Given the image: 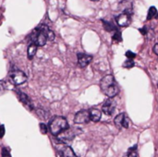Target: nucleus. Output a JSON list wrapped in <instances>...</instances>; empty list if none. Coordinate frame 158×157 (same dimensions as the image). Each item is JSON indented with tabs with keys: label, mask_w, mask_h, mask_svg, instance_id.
Returning <instances> with one entry per match:
<instances>
[{
	"label": "nucleus",
	"mask_w": 158,
	"mask_h": 157,
	"mask_svg": "<svg viewBox=\"0 0 158 157\" xmlns=\"http://www.w3.org/2000/svg\"><path fill=\"white\" fill-rule=\"evenodd\" d=\"M30 38L31 43L35 44L37 46H44L47 40L53 41L55 39V34L46 25H40L33 31Z\"/></svg>",
	"instance_id": "nucleus-1"
},
{
	"label": "nucleus",
	"mask_w": 158,
	"mask_h": 157,
	"mask_svg": "<svg viewBox=\"0 0 158 157\" xmlns=\"http://www.w3.org/2000/svg\"><path fill=\"white\" fill-rule=\"evenodd\" d=\"M68 128V121L63 116H55L49 123V130L54 136H58L60 133H62Z\"/></svg>",
	"instance_id": "nucleus-2"
},
{
	"label": "nucleus",
	"mask_w": 158,
	"mask_h": 157,
	"mask_svg": "<svg viewBox=\"0 0 158 157\" xmlns=\"http://www.w3.org/2000/svg\"><path fill=\"white\" fill-rule=\"evenodd\" d=\"M76 135H78V130L76 128H68L57 136V140L58 142L66 143L72 140Z\"/></svg>",
	"instance_id": "nucleus-3"
},
{
	"label": "nucleus",
	"mask_w": 158,
	"mask_h": 157,
	"mask_svg": "<svg viewBox=\"0 0 158 157\" xmlns=\"http://www.w3.org/2000/svg\"><path fill=\"white\" fill-rule=\"evenodd\" d=\"M10 80L11 82L16 85L19 86L21 84H23L26 80H27V76L24 74V72L21 71V70H14L10 73Z\"/></svg>",
	"instance_id": "nucleus-4"
},
{
	"label": "nucleus",
	"mask_w": 158,
	"mask_h": 157,
	"mask_svg": "<svg viewBox=\"0 0 158 157\" xmlns=\"http://www.w3.org/2000/svg\"><path fill=\"white\" fill-rule=\"evenodd\" d=\"M90 120H91L90 112L87 110H81L78 112L74 117V122L76 124H85V123H88Z\"/></svg>",
	"instance_id": "nucleus-5"
},
{
	"label": "nucleus",
	"mask_w": 158,
	"mask_h": 157,
	"mask_svg": "<svg viewBox=\"0 0 158 157\" xmlns=\"http://www.w3.org/2000/svg\"><path fill=\"white\" fill-rule=\"evenodd\" d=\"M116 21L120 27H127L128 25H129L131 22V17L128 11H124L123 13H121L117 17Z\"/></svg>",
	"instance_id": "nucleus-6"
},
{
	"label": "nucleus",
	"mask_w": 158,
	"mask_h": 157,
	"mask_svg": "<svg viewBox=\"0 0 158 157\" xmlns=\"http://www.w3.org/2000/svg\"><path fill=\"white\" fill-rule=\"evenodd\" d=\"M114 84H115V79H114L113 75L109 74V75L105 76L101 80V81H100V88H101L102 92H104L105 90H107L109 87H111Z\"/></svg>",
	"instance_id": "nucleus-7"
},
{
	"label": "nucleus",
	"mask_w": 158,
	"mask_h": 157,
	"mask_svg": "<svg viewBox=\"0 0 158 157\" xmlns=\"http://www.w3.org/2000/svg\"><path fill=\"white\" fill-rule=\"evenodd\" d=\"M115 108H116V103L115 101L112 100V98H109L107 101H105V103L102 106L103 112L108 116H111L113 114V112L115 111Z\"/></svg>",
	"instance_id": "nucleus-8"
},
{
	"label": "nucleus",
	"mask_w": 158,
	"mask_h": 157,
	"mask_svg": "<svg viewBox=\"0 0 158 157\" xmlns=\"http://www.w3.org/2000/svg\"><path fill=\"white\" fill-rule=\"evenodd\" d=\"M77 57H78V64H79V66L81 68L87 67L91 63V61L93 59L92 56L86 55V54H82V53H79L77 55Z\"/></svg>",
	"instance_id": "nucleus-9"
},
{
	"label": "nucleus",
	"mask_w": 158,
	"mask_h": 157,
	"mask_svg": "<svg viewBox=\"0 0 158 157\" xmlns=\"http://www.w3.org/2000/svg\"><path fill=\"white\" fill-rule=\"evenodd\" d=\"M17 93H18L19 99L24 104V106H26L29 110H33L34 105H33V103H32L31 99L29 98V96L27 94H25L24 92H17Z\"/></svg>",
	"instance_id": "nucleus-10"
},
{
	"label": "nucleus",
	"mask_w": 158,
	"mask_h": 157,
	"mask_svg": "<svg viewBox=\"0 0 158 157\" xmlns=\"http://www.w3.org/2000/svg\"><path fill=\"white\" fill-rule=\"evenodd\" d=\"M118 92H119L118 87H117V86L116 85V83H115L114 85H112L111 87H109L107 90H105V91L104 92V93H105L107 97L113 98V97H115V96L118 93Z\"/></svg>",
	"instance_id": "nucleus-11"
},
{
	"label": "nucleus",
	"mask_w": 158,
	"mask_h": 157,
	"mask_svg": "<svg viewBox=\"0 0 158 157\" xmlns=\"http://www.w3.org/2000/svg\"><path fill=\"white\" fill-rule=\"evenodd\" d=\"M102 116V112L99 109L96 108H93L90 110V118L92 121L93 122H98L101 119Z\"/></svg>",
	"instance_id": "nucleus-12"
},
{
	"label": "nucleus",
	"mask_w": 158,
	"mask_h": 157,
	"mask_svg": "<svg viewBox=\"0 0 158 157\" xmlns=\"http://www.w3.org/2000/svg\"><path fill=\"white\" fill-rule=\"evenodd\" d=\"M61 154H62V157H77V155L75 154V152L69 146H66L62 148Z\"/></svg>",
	"instance_id": "nucleus-13"
},
{
	"label": "nucleus",
	"mask_w": 158,
	"mask_h": 157,
	"mask_svg": "<svg viewBox=\"0 0 158 157\" xmlns=\"http://www.w3.org/2000/svg\"><path fill=\"white\" fill-rule=\"evenodd\" d=\"M37 45L35 44H33L31 43L30 45L28 46V50H27V56H28V58L29 59H33L34 57L35 56L36 52H37Z\"/></svg>",
	"instance_id": "nucleus-14"
},
{
	"label": "nucleus",
	"mask_w": 158,
	"mask_h": 157,
	"mask_svg": "<svg viewBox=\"0 0 158 157\" xmlns=\"http://www.w3.org/2000/svg\"><path fill=\"white\" fill-rule=\"evenodd\" d=\"M124 116H125V114H119L117 115L115 119H114V122L116 124V126L117 128H121L122 127V123H123V119H124Z\"/></svg>",
	"instance_id": "nucleus-15"
},
{
	"label": "nucleus",
	"mask_w": 158,
	"mask_h": 157,
	"mask_svg": "<svg viewBox=\"0 0 158 157\" xmlns=\"http://www.w3.org/2000/svg\"><path fill=\"white\" fill-rule=\"evenodd\" d=\"M103 23H104V26H105V29L107 31V32H113V31H117L116 29V26L112 23V22H105V21H103Z\"/></svg>",
	"instance_id": "nucleus-16"
},
{
	"label": "nucleus",
	"mask_w": 158,
	"mask_h": 157,
	"mask_svg": "<svg viewBox=\"0 0 158 157\" xmlns=\"http://www.w3.org/2000/svg\"><path fill=\"white\" fill-rule=\"evenodd\" d=\"M156 12H157L156 9H155L154 7H151V8L149 9V11H148V15H147V20H148V21H150L151 19H152V18H153V17L155 16Z\"/></svg>",
	"instance_id": "nucleus-17"
},
{
	"label": "nucleus",
	"mask_w": 158,
	"mask_h": 157,
	"mask_svg": "<svg viewBox=\"0 0 158 157\" xmlns=\"http://www.w3.org/2000/svg\"><path fill=\"white\" fill-rule=\"evenodd\" d=\"M113 41L115 42H121L122 41V36H121V33L118 32V31H116V33H114L113 35Z\"/></svg>",
	"instance_id": "nucleus-18"
},
{
	"label": "nucleus",
	"mask_w": 158,
	"mask_h": 157,
	"mask_svg": "<svg viewBox=\"0 0 158 157\" xmlns=\"http://www.w3.org/2000/svg\"><path fill=\"white\" fill-rule=\"evenodd\" d=\"M123 67L126 68V69H131L134 67V61L132 59H128L127 60L124 64H123Z\"/></svg>",
	"instance_id": "nucleus-19"
},
{
	"label": "nucleus",
	"mask_w": 158,
	"mask_h": 157,
	"mask_svg": "<svg viewBox=\"0 0 158 157\" xmlns=\"http://www.w3.org/2000/svg\"><path fill=\"white\" fill-rule=\"evenodd\" d=\"M39 126H40V131L42 134H46L48 132V128L45 123H41Z\"/></svg>",
	"instance_id": "nucleus-20"
},
{
	"label": "nucleus",
	"mask_w": 158,
	"mask_h": 157,
	"mask_svg": "<svg viewBox=\"0 0 158 157\" xmlns=\"http://www.w3.org/2000/svg\"><path fill=\"white\" fill-rule=\"evenodd\" d=\"M128 116L125 115V116H124V119H123V123H122V127L123 128H128Z\"/></svg>",
	"instance_id": "nucleus-21"
},
{
	"label": "nucleus",
	"mask_w": 158,
	"mask_h": 157,
	"mask_svg": "<svg viewBox=\"0 0 158 157\" xmlns=\"http://www.w3.org/2000/svg\"><path fill=\"white\" fill-rule=\"evenodd\" d=\"M2 156L3 157H11V154L9 150H7L6 148H3L2 149Z\"/></svg>",
	"instance_id": "nucleus-22"
},
{
	"label": "nucleus",
	"mask_w": 158,
	"mask_h": 157,
	"mask_svg": "<svg viewBox=\"0 0 158 157\" xmlns=\"http://www.w3.org/2000/svg\"><path fill=\"white\" fill-rule=\"evenodd\" d=\"M126 57H127L128 59H133V58L136 57V55H135L133 52H131V51H127V52H126Z\"/></svg>",
	"instance_id": "nucleus-23"
},
{
	"label": "nucleus",
	"mask_w": 158,
	"mask_h": 157,
	"mask_svg": "<svg viewBox=\"0 0 158 157\" xmlns=\"http://www.w3.org/2000/svg\"><path fill=\"white\" fill-rule=\"evenodd\" d=\"M5 135V127L3 125H0V139H2Z\"/></svg>",
	"instance_id": "nucleus-24"
},
{
	"label": "nucleus",
	"mask_w": 158,
	"mask_h": 157,
	"mask_svg": "<svg viewBox=\"0 0 158 157\" xmlns=\"http://www.w3.org/2000/svg\"><path fill=\"white\" fill-rule=\"evenodd\" d=\"M37 114L42 117V118H46V116H45V111H43V110H37Z\"/></svg>",
	"instance_id": "nucleus-25"
},
{
	"label": "nucleus",
	"mask_w": 158,
	"mask_h": 157,
	"mask_svg": "<svg viewBox=\"0 0 158 157\" xmlns=\"http://www.w3.org/2000/svg\"><path fill=\"white\" fill-rule=\"evenodd\" d=\"M140 33H141V34L145 35V34L147 33V27H146V26H144L143 28L140 29Z\"/></svg>",
	"instance_id": "nucleus-26"
},
{
	"label": "nucleus",
	"mask_w": 158,
	"mask_h": 157,
	"mask_svg": "<svg viewBox=\"0 0 158 157\" xmlns=\"http://www.w3.org/2000/svg\"><path fill=\"white\" fill-rule=\"evenodd\" d=\"M152 51H153V53H154L155 55L158 56V44H155V45H154V46H153V48H152Z\"/></svg>",
	"instance_id": "nucleus-27"
},
{
	"label": "nucleus",
	"mask_w": 158,
	"mask_h": 157,
	"mask_svg": "<svg viewBox=\"0 0 158 157\" xmlns=\"http://www.w3.org/2000/svg\"><path fill=\"white\" fill-rule=\"evenodd\" d=\"M92 1H97V0H92Z\"/></svg>",
	"instance_id": "nucleus-28"
},
{
	"label": "nucleus",
	"mask_w": 158,
	"mask_h": 157,
	"mask_svg": "<svg viewBox=\"0 0 158 157\" xmlns=\"http://www.w3.org/2000/svg\"><path fill=\"white\" fill-rule=\"evenodd\" d=\"M157 87H158V83H157Z\"/></svg>",
	"instance_id": "nucleus-29"
}]
</instances>
